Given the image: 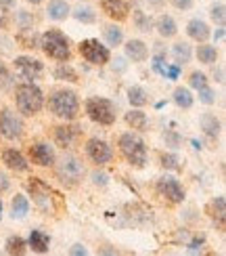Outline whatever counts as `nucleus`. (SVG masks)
<instances>
[{
    "label": "nucleus",
    "instance_id": "4",
    "mask_svg": "<svg viewBox=\"0 0 226 256\" xmlns=\"http://www.w3.org/2000/svg\"><path fill=\"white\" fill-rule=\"evenodd\" d=\"M15 103L23 116H36L44 108V92L34 82H21L15 88Z\"/></svg>",
    "mask_w": 226,
    "mask_h": 256
},
{
    "label": "nucleus",
    "instance_id": "6",
    "mask_svg": "<svg viewBox=\"0 0 226 256\" xmlns=\"http://www.w3.org/2000/svg\"><path fill=\"white\" fill-rule=\"evenodd\" d=\"M86 116L99 126H111L115 124V105L105 97H90L84 103Z\"/></svg>",
    "mask_w": 226,
    "mask_h": 256
},
{
    "label": "nucleus",
    "instance_id": "5",
    "mask_svg": "<svg viewBox=\"0 0 226 256\" xmlns=\"http://www.w3.org/2000/svg\"><path fill=\"white\" fill-rule=\"evenodd\" d=\"M117 145H120V152L130 166H134V168H145L147 166V162H149L147 145L136 132H124L120 136V141H117Z\"/></svg>",
    "mask_w": 226,
    "mask_h": 256
},
{
    "label": "nucleus",
    "instance_id": "45",
    "mask_svg": "<svg viewBox=\"0 0 226 256\" xmlns=\"http://www.w3.org/2000/svg\"><path fill=\"white\" fill-rule=\"evenodd\" d=\"M69 254H73V256H86V254H88V250H86L84 246H82V244H75V246H71V250H69Z\"/></svg>",
    "mask_w": 226,
    "mask_h": 256
},
{
    "label": "nucleus",
    "instance_id": "14",
    "mask_svg": "<svg viewBox=\"0 0 226 256\" xmlns=\"http://www.w3.org/2000/svg\"><path fill=\"white\" fill-rule=\"evenodd\" d=\"M29 158L31 162L42 166V168H52L57 162V154H55V147L44 143V141H38L29 147Z\"/></svg>",
    "mask_w": 226,
    "mask_h": 256
},
{
    "label": "nucleus",
    "instance_id": "3",
    "mask_svg": "<svg viewBox=\"0 0 226 256\" xmlns=\"http://www.w3.org/2000/svg\"><path fill=\"white\" fill-rule=\"evenodd\" d=\"M27 189H29L31 198H34L36 206L44 212V214H59V212H61V208H63L61 196L55 194V191H52L42 178L31 176L29 183H27Z\"/></svg>",
    "mask_w": 226,
    "mask_h": 256
},
{
    "label": "nucleus",
    "instance_id": "33",
    "mask_svg": "<svg viewBox=\"0 0 226 256\" xmlns=\"http://www.w3.org/2000/svg\"><path fill=\"white\" fill-rule=\"evenodd\" d=\"M132 21H134V26H136V30L138 32H151L153 30V19H151V15H147V13H143V10H134V15H132Z\"/></svg>",
    "mask_w": 226,
    "mask_h": 256
},
{
    "label": "nucleus",
    "instance_id": "39",
    "mask_svg": "<svg viewBox=\"0 0 226 256\" xmlns=\"http://www.w3.org/2000/svg\"><path fill=\"white\" fill-rule=\"evenodd\" d=\"M189 84H191V86L193 88H201V86H206V84H208V76H206V74H203V72H193L191 74V78H189Z\"/></svg>",
    "mask_w": 226,
    "mask_h": 256
},
{
    "label": "nucleus",
    "instance_id": "7",
    "mask_svg": "<svg viewBox=\"0 0 226 256\" xmlns=\"http://www.w3.org/2000/svg\"><path fill=\"white\" fill-rule=\"evenodd\" d=\"M55 172L63 185L73 187L84 178V164H82V160H78L75 156L65 154L59 162H55Z\"/></svg>",
    "mask_w": 226,
    "mask_h": 256
},
{
    "label": "nucleus",
    "instance_id": "22",
    "mask_svg": "<svg viewBox=\"0 0 226 256\" xmlns=\"http://www.w3.org/2000/svg\"><path fill=\"white\" fill-rule=\"evenodd\" d=\"M126 124L132 128V130H138V132H143L147 130V126H149V118H147V114L141 110V108H136V110H130L126 114Z\"/></svg>",
    "mask_w": 226,
    "mask_h": 256
},
{
    "label": "nucleus",
    "instance_id": "46",
    "mask_svg": "<svg viewBox=\"0 0 226 256\" xmlns=\"http://www.w3.org/2000/svg\"><path fill=\"white\" fill-rule=\"evenodd\" d=\"M8 26V17L4 13V8H0V30H4Z\"/></svg>",
    "mask_w": 226,
    "mask_h": 256
},
{
    "label": "nucleus",
    "instance_id": "9",
    "mask_svg": "<svg viewBox=\"0 0 226 256\" xmlns=\"http://www.w3.org/2000/svg\"><path fill=\"white\" fill-rule=\"evenodd\" d=\"M84 152H86V158L96 166H105L113 160V147L99 136L88 138L86 145H84Z\"/></svg>",
    "mask_w": 226,
    "mask_h": 256
},
{
    "label": "nucleus",
    "instance_id": "37",
    "mask_svg": "<svg viewBox=\"0 0 226 256\" xmlns=\"http://www.w3.org/2000/svg\"><path fill=\"white\" fill-rule=\"evenodd\" d=\"M199 101H201L203 105L216 103V92H214V88L210 86V84H206V86H201V88H199Z\"/></svg>",
    "mask_w": 226,
    "mask_h": 256
},
{
    "label": "nucleus",
    "instance_id": "38",
    "mask_svg": "<svg viewBox=\"0 0 226 256\" xmlns=\"http://www.w3.org/2000/svg\"><path fill=\"white\" fill-rule=\"evenodd\" d=\"M210 17H212V21H216L218 26H224V19H226V8H224V2L214 4V6H212V10H210Z\"/></svg>",
    "mask_w": 226,
    "mask_h": 256
},
{
    "label": "nucleus",
    "instance_id": "18",
    "mask_svg": "<svg viewBox=\"0 0 226 256\" xmlns=\"http://www.w3.org/2000/svg\"><path fill=\"white\" fill-rule=\"evenodd\" d=\"M153 30H157V34L161 38H174L178 34V26L176 21L172 19L170 15H159L155 21H153Z\"/></svg>",
    "mask_w": 226,
    "mask_h": 256
},
{
    "label": "nucleus",
    "instance_id": "28",
    "mask_svg": "<svg viewBox=\"0 0 226 256\" xmlns=\"http://www.w3.org/2000/svg\"><path fill=\"white\" fill-rule=\"evenodd\" d=\"M10 212H13V218H23L29 212V200L23 194H17L10 202Z\"/></svg>",
    "mask_w": 226,
    "mask_h": 256
},
{
    "label": "nucleus",
    "instance_id": "34",
    "mask_svg": "<svg viewBox=\"0 0 226 256\" xmlns=\"http://www.w3.org/2000/svg\"><path fill=\"white\" fill-rule=\"evenodd\" d=\"M38 38L34 34V30H19V34H17V40L21 42V46L23 48H38Z\"/></svg>",
    "mask_w": 226,
    "mask_h": 256
},
{
    "label": "nucleus",
    "instance_id": "44",
    "mask_svg": "<svg viewBox=\"0 0 226 256\" xmlns=\"http://www.w3.org/2000/svg\"><path fill=\"white\" fill-rule=\"evenodd\" d=\"M107 178H109V176L103 174V172H94V174H92L94 185H101V187H105V185H107Z\"/></svg>",
    "mask_w": 226,
    "mask_h": 256
},
{
    "label": "nucleus",
    "instance_id": "23",
    "mask_svg": "<svg viewBox=\"0 0 226 256\" xmlns=\"http://www.w3.org/2000/svg\"><path fill=\"white\" fill-rule=\"evenodd\" d=\"M199 124H201V130L206 132L208 136H212V138H216L218 134H220V120L216 118V114H203L201 116V120H199Z\"/></svg>",
    "mask_w": 226,
    "mask_h": 256
},
{
    "label": "nucleus",
    "instance_id": "43",
    "mask_svg": "<svg viewBox=\"0 0 226 256\" xmlns=\"http://www.w3.org/2000/svg\"><path fill=\"white\" fill-rule=\"evenodd\" d=\"M203 244H206V238H195V240L189 244V252H191V254H193V252H199Z\"/></svg>",
    "mask_w": 226,
    "mask_h": 256
},
{
    "label": "nucleus",
    "instance_id": "47",
    "mask_svg": "<svg viewBox=\"0 0 226 256\" xmlns=\"http://www.w3.org/2000/svg\"><path fill=\"white\" fill-rule=\"evenodd\" d=\"M8 189V178L4 172H0V191H6Z\"/></svg>",
    "mask_w": 226,
    "mask_h": 256
},
{
    "label": "nucleus",
    "instance_id": "27",
    "mask_svg": "<svg viewBox=\"0 0 226 256\" xmlns=\"http://www.w3.org/2000/svg\"><path fill=\"white\" fill-rule=\"evenodd\" d=\"M71 15L73 19H78L80 24H86V26H90L96 21V10L90 6V4H80V6H75L71 10Z\"/></svg>",
    "mask_w": 226,
    "mask_h": 256
},
{
    "label": "nucleus",
    "instance_id": "25",
    "mask_svg": "<svg viewBox=\"0 0 226 256\" xmlns=\"http://www.w3.org/2000/svg\"><path fill=\"white\" fill-rule=\"evenodd\" d=\"M197 59H199V63H203V66H214V63L218 61V48L201 42L197 46Z\"/></svg>",
    "mask_w": 226,
    "mask_h": 256
},
{
    "label": "nucleus",
    "instance_id": "10",
    "mask_svg": "<svg viewBox=\"0 0 226 256\" xmlns=\"http://www.w3.org/2000/svg\"><path fill=\"white\" fill-rule=\"evenodd\" d=\"M157 194L168 200L170 204H182L185 202V187L180 185V180L176 176H172V174H164L159 180H157Z\"/></svg>",
    "mask_w": 226,
    "mask_h": 256
},
{
    "label": "nucleus",
    "instance_id": "35",
    "mask_svg": "<svg viewBox=\"0 0 226 256\" xmlns=\"http://www.w3.org/2000/svg\"><path fill=\"white\" fill-rule=\"evenodd\" d=\"M15 24L19 30H34V15L27 13V10H17V15H15Z\"/></svg>",
    "mask_w": 226,
    "mask_h": 256
},
{
    "label": "nucleus",
    "instance_id": "2",
    "mask_svg": "<svg viewBox=\"0 0 226 256\" xmlns=\"http://www.w3.org/2000/svg\"><path fill=\"white\" fill-rule=\"evenodd\" d=\"M38 48H42V52L52 61L63 63L71 59V40L57 28H48L46 32H42L38 38Z\"/></svg>",
    "mask_w": 226,
    "mask_h": 256
},
{
    "label": "nucleus",
    "instance_id": "32",
    "mask_svg": "<svg viewBox=\"0 0 226 256\" xmlns=\"http://www.w3.org/2000/svg\"><path fill=\"white\" fill-rule=\"evenodd\" d=\"M6 254H25L27 252V242L21 236H10L4 244Z\"/></svg>",
    "mask_w": 226,
    "mask_h": 256
},
{
    "label": "nucleus",
    "instance_id": "49",
    "mask_svg": "<svg viewBox=\"0 0 226 256\" xmlns=\"http://www.w3.org/2000/svg\"><path fill=\"white\" fill-rule=\"evenodd\" d=\"M4 78H8V70L2 63V59H0V80H4Z\"/></svg>",
    "mask_w": 226,
    "mask_h": 256
},
{
    "label": "nucleus",
    "instance_id": "1",
    "mask_svg": "<svg viewBox=\"0 0 226 256\" xmlns=\"http://www.w3.org/2000/svg\"><path fill=\"white\" fill-rule=\"evenodd\" d=\"M44 103H46L48 112L63 122H73L80 114L78 92L71 88H55L48 94V101H44Z\"/></svg>",
    "mask_w": 226,
    "mask_h": 256
},
{
    "label": "nucleus",
    "instance_id": "26",
    "mask_svg": "<svg viewBox=\"0 0 226 256\" xmlns=\"http://www.w3.org/2000/svg\"><path fill=\"white\" fill-rule=\"evenodd\" d=\"M103 38L107 40V44H109V46H120L124 42V32H122L120 26L109 24V26L103 28Z\"/></svg>",
    "mask_w": 226,
    "mask_h": 256
},
{
    "label": "nucleus",
    "instance_id": "30",
    "mask_svg": "<svg viewBox=\"0 0 226 256\" xmlns=\"http://www.w3.org/2000/svg\"><path fill=\"white\" fill-rule=\"evenodd\" d=\"M128 101H130L132 108H145L149 103V94L143 86H130L128 88Z\"/></svg>",
    "mask_w": 226,
    "mask_h": 256
},
{
    "label": "nucleus",
    "instance_id": "29",
    "mask_svg": "<svg viewBox=\"0 0 226 256\" xmlns=\"http://www.w3.org/2000/svg\"><path fill=\"white\" fill-rule=\"evenodd\" d=\"M55 78L57 80H65V82H80V76H78V72H75L67 61H63V63H59V66L55 68Z\"/></svg>",
    "mask_w": 226,
    "mask_h": 256
},
{
    "label": "nucleus",
    "instance_id": "19",
    "mask_svg": "<svg viewBox=\"0 0 226 256\" xmlns=\"http://www.w3.org/2000/svg\"><path fill=\"white\" fill-rule=\"evenodd\" d=\"M187 34H189L191 40L206 42V40L212 36V32H210V26L206 24V21H201V19H191L189 24H187Z\"/></svg>",
    "mask_w": 226,
    "mask_h": 256
},
{
    "label": "nucleus",
    "instance_id": "24",
    "mask_svg": "<svg viewBox=\"0 0 226 256\" xmlns=\"http://www.w3.org/2000/svg\"><path fill=\"white\" fill-rule=\"evenodd\" d=\"M172 57H174V61L178 63V66H187V63L191 61L193 57V48L189 42H176L174 46H172Z\"/></svg>",
    "mask_w": 226,
    "mask_h": 256
},
{
    "label": "nucleus",
    "instance_id": "12",
    "mask_svg": "<svg viewBox=\"0 0 226 256\" xmlns=\"http://www.w3.org/2000/svg\"><path fill=\"white\" fill-rule=\"evenodd\" d=\"M15 70L17 74L21 76L23 82H36L42 78V74H44V63L36 57H27V55H21L17 57L15 61Z\"/></svg>",
    "mask_w": 226,
    "mask_h": 256
},
{
    "label": "nucleus",
    "instance_id": "48",
    "mask_svg": "<svg viewBox=\"0 0 226 256\" xmlns=\"http://www.w3.org/2000/svg\"><path fill=\"white\" fill-rule=\"evenodd\" d=\"M15 2H17V0H0V8L8 10V8H13V6H15Z\"/></svg>",
    "mask_w": 226,
    "mask_h": 256
},
{
    "label": "nucleus",
    "instance_id": "31",
    "mask_svg": "<svg viewBox=\"0 0 226 256\" xmlns=\"http://www.w3.org/2000/svg\"><path fill=\"white\" fill-rule=\"evenodd\" d=\"M174 103L178 105V108H182V110H191L193 103H195V97H193V92L189 88L178 86L174 90Z\"/></svg>",
    "mask_w": 226,
    "mask_h": 256
},
{
    "label": "nucleus",
    "instance_id": "8",
    "mask_svg": "<svg viewBox=\"0 0 226 256\" xmlns=\"http://www.w3.org/2000/svg\"><path fill=\"white\" fill-rule=\"evenodd\" d=\"M78 52L82 55V59H86L90 63V66H105V63H109V59H111L109 48L96 38L82 40L78 44Z\"/></svg>",
    "mask_w": 226,
    "mask_h": 256
},
{
    "label": "nucleus",
    "instance_id": "13",
    "mask_svg": "<svg viewBox=\"0 0 226 256\" xmlns=\"http://www.w3.org/2000/svg\"><path fill=\"white\" fill-rule=\"evenodd\" d=\"M52 136H55V143L63 149H71L78 145L80 136H82V126L73 124V122H65V124H59L55 126V132H52Z\"/></svg>",
    "mask_w": 226,
    "mask_h": 256
},
{
    "label": "nucleus",
    "instance_id": "36",
    "mask_svg": "<svg viewBox=\"0 0 226 256\" xmlns=\"http://www.w3.org/2000/svg\"><path fill=\"white\" fill-rule=\"evenodd\" d=\"M159 162H161V166H164L166 170H180V168H182V166H180V158H178L176 154H172V152L161 154V156H159Z\"/></svg>",
    "mask_w": 226,
    "mask_h": 256
},
{
    "label": "nucleus",
    "instance_id": "52",
    "mask_svg": "<svg viewBox=\"0 0 226 256\" xmlns=\"http://www.w3.org/2000/svg\"><path fill=\"white\" fill-rule=\"evenodd\" d=\"M25 2H27V4H31V6H38V4L44 2V0H25Z\"/></svg>",
    "mask_w": 226,
    "mask_h": 256
},
{
    "label": "nucleus",
    "instance_id": "53",
    "mask_svg": "<svg viewBox=\"0 0 226 256\" xmlns=\"http://www.w3.org/2000/svg\"><path fill=\"white\" fill-rule=\"evenodd\" d=\"M0 216H2V200H0Z\"/></svg>",
    "mask_w": 226,
    "mask_h": 256
},
{
    "label": "nucleus",
    "instance_id": "16",
    "mask_svg": "<svg viewBox=\"0 0 226 256\" xmlns=\"http://www.w3.org/2000/svg\"><path fill=\"white\" fill-rule=\"evenodd\" d=\"M2 164L8 170H13V172H27L29 170V164H27L25 156L15 147H8V149L2 152Z\"/></svg>",
    "mask_w": 226,
    "mask_h": 256
},
{
    "label": "nucleus",
    "instance_id": "15",
    "mask_svg": "<svg viewBox=\"0 0 226 256\" xmlns=\"http://www.w3.org/2000/svg\"><path fill=\"white\" fill-rule=\"evenodd\" d=\"M101 10L109 17L111 21H126L128 15H130V4L126 2V0H101L99 2Z\"/></svg>",
    "mask_w": 226,
    "mask_h": 256
},
{
    "label": "nucleus",
    "instance_id": "50",
    "mask_svg": "<svg viewBox=\"0 0 226 256\" xmlns=\"http://www.w3.org/2000/svg\"><path fill=\"white\" fill-rule=\"evenodd\" d=\"M149 2V6H153V8H161L166 4V0H147Z\"/></svg>",
    "mask_w": 226,
    "mask_h": 256
},
{
    "label": "nucleus",
    "instance_id": "40",
    "mask_svg": "<svg viewBox=\"0 0 226 256\" xmlns=\"http://www.w3.org/2000/svg\"><path fill=\"white\" fill-rule=\"evenodd\" d=\"M164 138H166V145H168V147H172V149H178V147H180V143H182L180 134H178V132H174V130H166V132H164Z\"/></svg>",
    "mask_w": 226,
    "mask_h": 256
},
{
    "label": "nucleus",
    "instance_id": "21",
    "mask_svg": "<svg viewBox=\"0 0 226 256\" xmlns=\"http://www.w3.org/2000/svg\"><path fill=\"white\" fill-rule=\"evenodd\" d=\"M69 13H71V8H69V4L65 2V0H48V6H46L48 19L63 21V19L69 17Z\"/></svg>",
    "mask_w": 226,
    "mask_h": 256
},
{
    "label": "nucleus",
    "instance_id": "20",
    "mask_svg": "<svg viewBox=\"0 0 226 256\" xmlns=\"http://www.w3.org/2000/svg\"><path fill=\"white\" fill-rule=\"evenodd\" d=\"M48 246H50V238L46 236L44 231H29V238H27V248H31V252L36 254H46L48 252Z\"/></svg>",
    "mask_w": 226,
    "mask_h": 256
},
{
    "label": "nucleus",
    "instance_id": "51",
    "mask_svg": "<svg viewBox=\"0 0 226 256\" xmlns=\"http://www.w3.org/2000/svg\"><path fill=\"white\" fill-rule=\"evenodd\" d=\"M214 38H216V40H222V38H224V26H220V28H218V32L214 34Z\"/></svg>",
    "mask_w": 226,
    "mask_h": 256
},
{
    "label": "nucleus",
    "instance_id": "11",
    "mask_svg": "<svg viewBox=\"0 0 226 256\" xmlns=\"http://www.w3.org/2000/svg\"><path fill=\"white\" fill-rule=\"evenodd\" d=\"M0 134L8 138V141H15V138L23 136V120L10 108L0 110Z\"/></svg>",
    "mask_w": 226,
    "mask_h": 256
},
{
    "label": "nucleus",
    "instance_id": "41",
    "mask_svg": "<svg viewBox=\"0 0 226 256\" xmlns=\"http://www.w3.org/2000/svg\"><path fill=\"white\" fill-rule=\"evenodd\" d=\"M180 70H182V66H178V63H174V66H166V70H164V78L176 80V78L180 76Z\"/></svg>",
    "mask_w": 226,
    "mask_h": 256
},
{
    "label": "nucleus",
    "instance_id": "42",
    "mask_svg": "<svg viewBox=\"0 0 226 256\" xmlns=\"http://www.w3.org/2000/svg\"><path fill=\"white\" fill-rule=\"evenodd\" d=\"M170 4L178 10H189L193 8V0H170Z\"/></svg>",
    "mask_w": 226,
    "mask_h": 256
},
{
    "label": "nucleus",
    "instance_id": "17",
    "mask_svg": "<svg viewBox=\"0 0 226 256\" xmlns=\"http://www.w3.org/2000/svg\"><path fill=\"white\" fill-rule=\"evenodd\" d=\"M124 50H126V57L130 61H134V63H145L147 57H149V46L145 44L143 40H138V38L128 40Z\"/></svg>",
    "mask_w": 226,
    "mask_h": 256
}]
</instances>
